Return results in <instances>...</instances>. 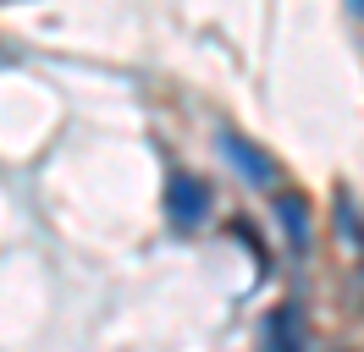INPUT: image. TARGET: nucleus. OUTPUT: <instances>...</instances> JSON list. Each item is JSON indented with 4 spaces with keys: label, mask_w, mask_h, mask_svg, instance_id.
<instances>
[{
    "label": "nucleus",
    "mask_w": 364,
    "mask_h": 352,
    "mask_svg": "<svg viewBox=\"0 0 364 352\" xmlns=\"http://www.w3.org/2000/svg\"><path fill=\"white\" fill-rule=\"evenodd\" d=\"M166 215H171V226H182V231H193L199 220L210 215V193L199 176H171V187H166Z\"/></svg>",
    "instance_id": "obj_1"
},
{
    "label": "nucleus",
    "mask_w": 364,
    "mask_h": 352,
    "mask_svg": "<svg viewBox=\"0 0 364 352\" xmlns=\"http://www.w3.org/2000/svg\"><path fill=\"white\" fill-rule=\"evenodd\" d=\"M221 154L237 165V176H243L249 187H271L276 182V160L259 149V143H249L243 132H221Z\"/></svg>",
    "instance_id": "obj_2"
},
{
    "label": "nucleus",
    "mask_w": 364,
    "mask_h": 352,
    "mask_svg": "<svg viewBox=\"0 0 364 352\" xmlns=\"http://www.w3.org/2000/svg\"><path fill=\"white\" fill-rule=\"evenodd\" d=\"M265 352H304V319H298L293 303L265 319Z\"/></svg>",
    "instance_id": "obj_3"
},
{
    "label": "nucleus",
    "mask_w": 364,
    "mask_h": 352,
    "mask_svg": "<svg viewBox=\"0 0 364 352\" xmlns=\"http://www.w3.org/2000/svg\"><path fill=\"white\" fill-rule=\"evenodd\" d=\"M276 215H282V231L293 248H309V209H304V198H276Z\"/></svg>",
    "instance_id": "obj_4"
},
{
    "label": "nucleus",
    "mask_w": 364,
    "mask_h": 352,
    "mask_svg": "<svg viewBox=\"0 0 364 352\" xmlns=\"http://www.w3.org/2000/svg\"><path fill=\"white\" fill-rule=\"evenodd\" d=\"M348 6H353V11H359V17H364V0H348Z\"/></svg>",
    "instance_id": "obj_5"
}]
</instances>
